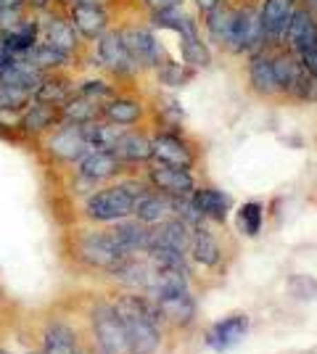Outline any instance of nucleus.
Instances as JSON below:
<instances>
[{"mask_svg":"<svg viewBox=\"0 0 317 354\" xmlns=\"http://www.w3.org/2000/svg\"><path fill=\"white\" fill-rule=\"evenodd\" d=\"M114 310L119 315L124 339L130 354H159L162 330H159V312L153 299L146 294H122L114 301Z\"/></svg>","mask_w":317,"mask_h":354,"instance_id":"nucleus-1","label":"nucleus"},{"mask_svg":"<svg viewBox=\"0 0 317 354\" xmlns=\"http://www.w3.org/2000/svg\"><path fill=\"white\" fill-rule=\"evenodd\" d=\"M133 209H135V193L122 180L117 185H104V188L88 193L85 204H82V214H85V220L95 222V225H111L124 217H133Z\"/></svg>","mask_w":317,"mask_h":354,"instance_id":"nucleus-2","label":"nucleus"},{"mask_svg":"<svg viewBox=\"0 0 317 354\" xmlns=\"http://www.w3.org/2000/svg\"><path fill=\"white\" fill-rule=\"evenodd\" d=\"M88 323L95 341V354H130L114 301H95L88 312Z\"/></svg>","mask_w":317,"mask_h":354,"instance_id":"nucleus-3","label":"nucleus"},{"mask_svg":"<svg viewBox=\"0 0 317 354\" xmlns=\"http://www.w3.org/2000/svg\"><path fill=\"white\" fill-rule=\"evenodd\" d=\"M72 251H75V257L82 265H88L90 270H104V272L114 270L122 259H127V257L114 246V241L108 238L106 227L104 230H98V227H95V230H79L75 236Z\"/></svg>","mask_w":317,"mask_h":354,"instance_id":"nucleus-4","label":"nucleus"},{"mask_svg":"<svg viewBox=\"0 0 317 354\" xmlns=\"http://www.w3.org/2000/svg\"><path fill=\"white\" fill-rule=\"evenodd\" d=\"M40 148L46 156L56 164H77L90 148L82 138L79 124H64L61 122L56 130H50L46 138H40Z\"/></svg>","mask_w":317,"mask_h":354,"instance_id":"nucleus-5","label":"nucleus"},{"mask_svg":"<svg viewBox=\"0 0 317 354\" xmlns=\"http://www.w3.org/2000/svg\"><path fill=\"white\" fill-rule=\"evenodd\" d=\"M122 172H124V164L117 159L114 151H88L75 164V175L85 183H90L93 188H101L106 183H111Z\"/></svg>","mask_w":317,"mask_h":354,"instance_id":"nucleus-6","label":"nucleus"},{"mask_svg":"<svg viewBox=\"0 0 317 354\" xmlns=\"http://www.w3.org/2000/svg\"><path fill=\"white\" fill-rule=\"evenodd\" d=\"M40 40L46 45H50V48L61 50V53L69 56V59L82 50V37L77 35V30L72 27V21H69L66 16L53 14V11H48V14L40 16Z\"/></svg>","mask_w":317,"mask_h":354,"instance_id":"nucleus-7","label":"nucleus"},{"mask_svg":"<svg viewBox=\"0 0 317 354\" xmlns=\"http://www.w3.org/2000/svg\"><path fill=\"white\" fill-rule=\"evenodd\" d=\"M95 59H98V66H104L106 72L114 74V77H127L137 69L124 43H122L119 30H106L95 40Z\"/></svg>","mask_w":317,"mask_h":354,"instance_id":"nucleus-8","label":"nucleus"},{"mask_svg":"<svg viewBox=\"0 0 317 354\" xmlns=\"http://www.w3.org/2000/svg\"><path fill=\"white\" fill-rule=\"evenodd\" d=\"M61 124L59 106L40 104L32 98L30 104L19 111V133L24 140H40L46 138L50 130H56Z\"/></svg>","mask_w":317,"mask_h":354,"instance_id":"nucleus-9","label":"nucleus"},{"mask_svg":"<svg viewBox=\"0 0 317 354\" xmlns=\"http://www.w3.org/2000/svg\"><path fill=\"white\" fill-rule=\"evenodd\" d=\"M66 19L72 21V27L82 40H98L108 30V11H106V6H98V3L69 0V16Z\"/></svg>","mask_w":317,"mask_h":354,"instance_id":"nucleus-10","label":"nucleus"},{"mask_svg":"<svg viewBox=\"0 0 317 354\" xmlns=\"http://www.w3.org/2000/svg\"><path fill=\"white\" fill-rule=\"evenodd\" d=\"M37 354H82L79 336L72 325L61 317H50L40 330V346Z\"/></svg>","mask_w":317,"mask_h":354,"instance_id":"nucleus-11","label":"nucleus"},{"mask_svg":"<svg viewBox=\"0 0 317 354\" xmlns=\"http://www.w3.org/2000/svg\"><path fill=\"white\" fill-rule=\"evenodd\" d=\"M148 180L156 191H162L169 198H180V196H193L196 191V183L188 169L175 167V164H162L156 162L148 169Z\"/></svg>","mask_w":317,"mask_h":354,"instance_id":"nucleus-12","label":"nucleus"},{"mask_svg":"<svg viewBox=\"0 0 317 354\" xmlns=\"http://www.w3.org/2000/svg\"><path fill=\"white\" fill-rule=\"evenodd\" d=\"M106 233L114 241V246L124 254V257H133V254H143L146 243H148V225H143L135 217H124L119 222H111L106 225Z\"/></svg>","mask_w":317,"mask_h":354,"instance_id":"nucleus-13","label":"nucleus"},{"mask_svg":"<svg viewBox=\"0 0 317 354\" xmlns=\"http://www.w3.org/2000/svg\"><path fill=\"white\" fill-rule=\"evenodd\" d=\"M119 35L135 66H159L162 48H159V43H156V37H153L151 32L140 30V27H122Z\"/></svg>","mask_w":317,"mask_h":354,"instance_id":"nucleus-14","label":"nucleus"},{"mask_svg":"<svg viewBox=\"0 0 317 354\" xmlns=\"http://www.w3.org/2000/svg\"><path fill=\"white\" fill-rule=\"evenodd\" d=\"M153 304H156V312H159L162 320H166V323L172 325H180V328L182 325H191L193 317H196V299L191 296L188 288L185 291H172V294L156 296Z\"/></svg>","mask_w":317,"mask_h":354,"instance_id":"nucleus-15","label":"nucleus"},{"mask_svg":"<svg viewBox=\"0 0 317 354\" xmlns=\"http://www.w3.org/2000/svg\"><path fill=\"white\" fill-rule=\"evenodd\" d=\"M191 227L185 225L177 217H166V220L156 222V225H148V246H166V249H175L185 254L191 249Z\"/></svg>","mask_w":317,"mask_h":354,"instance_id":"nucleus-16","label":"nucleus"},{"mask_svg":"<svg viewBox=\"0 0 317 354\" xmlns=\"http://www.w3.org/2000/svg\"><path fill=\"white\" fill-rule=\"evenodd\" d=\"M151 159L162 164H175V167H182L188 169L193 164V153L191 148L185 146L180 135L175 133H159L151 140Z\"/></svg>","mask_w":317,"mask_h":354,"instance_id":"nucleus-17","label":"nucleus"},{"mask_svg":"<svg viewBox=\"0 0 317 354\" xmlns=\"http://www.w3.org/2000/svg\"><path fill=\"white\" fill-rule=\"evenodd\" d=\"M262 40H265V32H262L259 16L254 14V11L246 8L241 14H236L227 45H230L233 50H251V48H257Z\"/></svg>","mask_w":317,"mask_h":354,"instance_id":"nucleus-18","label":"nucleus"},{"mask_svg":"<svg viewBox=\"0 0 317 354\" xmlns=\"http://www.w3.org/2000/svg\"><path fill=\"white\" fill-rule=\"evenodd\" d=\"M283 43L294 50V53H302L304 48L317 43V24L315 16L309 14L307 8L304 11H294V16L288 19L286 32H283Z\"/></svg>","mask_w":317,"mask_h":354,"instance_id":"nucleus-19","label":"nucleus"},{"mask_svg":"<svg viewBox=\"0 0 317 354\" xmlns=\"http://www.w3.org/2000/svg\"><path fill=\"white\" fill-rule=\"evenodd\" d=\"M246 333H249V317L246 315H230V317L220 320L211 328L209 336H206V344L214 352H225L230 346H236Z\"/></svg>","mask_w":317,"mask_h":354,"instance_id":"nucleus-20","label":"nucleus"},{"mask_svg":"<svg viewBox=\"0 0 317 354\" xmlns=\"http://www.w3.org/2000/svg\"><path fill=\"white\" fill-rule=\"evenodd\" d=\"M294 6H296V0H265L262 14H259V24H262L265 37H275V40L283 37L288 19L296 11Z\"/></svg>","mask_w":317,"mask_h":354,"instance_id":"nucleus-21","label":"nucleus"},{"mask_svg":"<svg viewBox=\"0 0 317 354\" xmlns=\"http://www.w3.org/2000/svg\"><path fill=\"white\" fill-rule=\"evenodd\" d=\"M101 119L127 130L143 119V104L135 98H127V95H114L111 101H106L101 106Z\"/></svg>","mask_w":317,"mask_h":354,"instance_id":"nucleus-22","label":"nucleus"},{"mask_svg":"<svg viewBox=\"0 0 317 354\" xmlns=\"http://www.w3.org/2000/svg\"><path fill=\"white\" fill-rule=\"evenodd\" d=\"M122 164H140L151 159V138L137 130H122L117 146L111 148Z\"/></svg>","mask_w":317,"mask_h":354,"instance_id":"nucleus-23","label":"nucleus"},{"mask_svg":"<svg viewBox=\"0 0 317 354\" xmlns=\"http://www.w3.org/2000/svg\"><path fill=\"white\" fill-rule=\"evenodd\" d=\"M75 82L66 77L64 72H50L43 77V82L37 85V90L32 93L35 101L40 104H50V106H61L66 98L75 95Z\"/></svg>","mask_w":317,"mask_h":354,"instance_id":"nucleus-24","label":"nucleus"},{"mask_svg":"<svg viewBox=\"0 0 317 354\" xmlns=\"http://www.w3.org/2000/svg\"><path fill=\"white\" fill-rule=\"evenodd\" d=\"M169 214H172V204H169V196H164V193L146 191L143 196L135 198L133 217L140 220L143 225H156V222L166 220Z\"/></svg>","mask_w":317,"mask_h":354,"instance_id":"nucleus-25","label":"nucleus"},{"mask_svg":"<svg viewBox=\"0 0 317 354\" xmlns=\"http://www.w3.org/2000/svg\"><path fill=\"white\" fill-rule=\"evenodd\" d=\"M6 37V50L11 53V56H30L32 48L40 43V16L32 14L19 30L8 32V35H3Z\"/></svg>","mask_w":317,"mask_h":354,"instance_id":"nucleus-26","label":"nucleus"},{"mask_svg":"<svg viewBox=\"0 0 317 354\" xmlns=\"http://www.w3.org/2000/svg\"><path fill=\"white\" fill-rule=\"evenodd\" d=\"M79 130H82V138H85V143H88L90 151H111V148L117 146V140H119L124 127H117V124H111V122L98 117L88 122V124H79Z\"/></svg>","mask_w":317,"mask_h":354,"instance_id":"nucleus-27","label":"nucleus"},{"mask_svg":"<svg viewBox=\"0 0 317 354\" xmlns=\"http://www.w3.org/2000/svg\"><path fill=\"white\" fill-rule=\"evenodd\" d=\"M59 114L64 124H88V122L101 117V106L88 101L85 95H79L75 90V95L66 98V101L59 106Z\"/></svg>","mask_w":317,"mask_h":354,"instance_id":"nucleus-28","label":"nucleus"},{"mask_svg":"<svg viewBox=\"0 0 317 354\" xmlns=\"http://www.w3.org/2000/svg\"><path fill=\"white\" fill-rule=\"evenodd\" d=\"M193 204L204 217L225 222L227 212H230V196L217 191V188H198V191H193Z\"/></svg>","mask_w":317,"mask_h":354,"instance_id":"nucleus-29","label":"nucleus"},{"mask_svg":"<svg viewBox=\"0 0 317 354\" xmlns=\"http://www.w3.org/2000/svg\"><path fill=\"white\" fill-rule=\"evenodd\" d=\"M249 80L257 93L262 95H275L280 93V85H278V77H275V69H272V59L267 53H257L251 64H249Z\"/></svg>","mask_w":317,"mask_h":354,"instance_id":"nucleus-30","label":"nucleus"},{"mask_svg":"<svg viewBox=\"0 0 317 354\" xmlns=\"http://www.w3.org/2000/svg\"><path fill=\"white\" fill-rule=\"evenodd\" d=\"M191 254H193V259L198 265L204 267H214L222 257L217 238L211 236L209 230H204V227H196V236L191 238Z\"/></svg>","mask_w":317,"mask_h":354,"instance_id":"nucleus-31","label":"nucleus"},{"mask_svg":"<svg viewBox=\"0 0 317 354\" xmlns=\"http://www.w3.org/2000/svg\"><path fill=\"white\" fill-rule=\"evenodd\" d=\"M24 59H30L32 66H37L40 72H64V66H69V56H64L61 50H56V48H50V45H46L43 40L32 48L30 56H24Z\"/></svg>","mask_w":317,"mask_h":354,"instance_id":"nucleus-32","label":"nucleus"},{"mask_svg":"<svg viewBox=\"0 0 317 354\" xmlns=\"http://www.w3.org/2000/svg\"><path fill=\"white\" fill-rule=\"evenodd\" d=\"M209 16V21H206V30H209L211 40L220 45H227V40H230V30H233V19H236V14L233 11H227V8H214Z\"/></svg>","mask_w":317,"mask_h":354,"instance_id":"nucleus-33","label":"nucleus"},{"mask_svg":"<svg viewBox=\"0 0 317 354\" xmlns=\"http://www.w3.org/2000/svg\"><path fill=\"white\" fill-rule=\"evenodd\" d=\"M262 220H265V209H262V204H257V201H249V204H243V207L238 209V227H241V233H246L249 238L259 236Z\"/></svg>","mask_w":317,"mask_h":354,"instance_id":"nucleus-34","label":"nucleus"},{"mask_svg":"<svg viewBox=\"0 0 317 354\" xmlns=\"http://www.w3.org/2000/svg\"><path fill=\"white\" fill-rule=\"evenodd\" d=\"M77 93L85 95L88 101H93V104H98V106H104L106 101H111V98L117 95L114 85H108L106 80H85V82H79Z\"/></svg>","mask_w":317,"mask_h":354,"instance_id":"nucleus-35","label":"nucleus"},{"mask_svg":"<svg viewBox=\"0 0 317 354\" xmlns=\"http://www.w3.org/2000/svg\"><path fill=\"white\" fill-rule=\"evenodd\" d=\"M182 61L191 64V66H206L209 64V50L198 40V35L182 37Z\"/></svg>","mask_w":317,"mask_h":354,"instance_id":"nucleus-36","label":"nucleus"},{"mask_svg":"<svg viewBox=\"0 0 317 354\" xmlns=\"http://www.w3.org/2000/svg\"><path fill=\"white\" fill-rule=\"evenodd\" d=\"M159 80L169 85V88H180L185 85L188 80H191V72L182 66V64H175V61H169V64H162L159 66Z\"/></svg>","mask_w":317,"mask_h":354,"instance_id":"nucleus-37","label":"nucleus"},{"mask_svg":"<svg viewBox=\"0 0 317 354\" xmlns=\"http://www.w3.org/2000/svg\"><path fill=\"white\" fill-rule=\"evenodd\" d=\"M0 140L24 143V138L19 133V114H6V111H0Z\"/></svg>","mask_w":317,"mask_h":354,"instance_id":"nucleus-38","label":"nucleus"},{"mask_svg":"<svg viewBox=\"0 0 317 354\" xmlns=\"http://www.w3.org/2000/svg\"><path fill=\"white\" fill-rule=\"evenodd\" d=\"M11 301H8V296H6V291H3V286H0V336L11 328Z\"/></svg>","mask_w":317,"mask_h":354,"instance_id":"nucleus-39","label":"nucleus"},{"mask_svg":"<svg viewBox=\"0 0 317 354\" xmlns=\"http://www.w3.org/2000/svg\"><path fill=\"white\" fill-rule=\"evenodd\" d=\"M296 56H299L304 69L312 74V77H317V43L309 45V48H304L302 53H296Z\"/></svg>","mask_w":317,"mask_h":354,"instance_id":"nucleus-40","label":"nucleus"},{"mask_svg":"<svg viewBox=\"0 0 317 354\" xmlns=\"http://www.w3.org/2000/svg\"><path fill=\"white\" fill-rule=\"evenodd\" d=\"M146 6L151 8L153 14H162V11H169V8H177L180 0H146Z\"/></svg>","mask_w":317,"mask_h":354,"instance_id":"nucleus-41","label":"nucleus"},{"mask_svg":"<svg viewBox=\"0 0 317 354\" xmlns=\"http://www.w3.org/2000/svg\"><path fill=\"white\" fill-rule=\"evenodd\" d=\"M196 3L204 14H211L214 8H220V6H222V0H196Z\"/></svg>","mask_w":317,"mask_h":354,"instance_id":"nucleus-42","label":"nucleus"},{"mask_svg":"<svg viewBox=\"0 0 317 354\" xmlns=\"http://www.w3.org/2000/svg\"><path fill=\"white\" fill-rule=\"evenodd\" d=\"M3 8H27V0H0V11Z\"/></svg>","mask_w":317,"mask_h":354,"instance_id":"nucleus-43","label":"nucleus"},{"mask_svg":"<svg viewBox=\"0 0 317 354\" xmlns=\"http://www.w3.org/2000/svg\"><path fill=\"white\" fill-rule=\"evenodd\" d=\"M8 56H11V53H8V50H6V37H3V35H0V64H3V61L8 59Z\"/></svg>","mask_w":317,"mask_h":354,"instance_id":"nucleus-44","label":"nucleus"},{"mask_svg":"<svg viewBox=\"0 0 317 354\" xmlns=\"http://www.w3.org/2000/svg\"><path fill=\"white\" fill-rule=\"evenodd\" d=\"M304 3H307V11L309 14H317V0H304Z\"/></svg>","mask_w":317,"mask_h":354,"instance_id":"nucleus-45","label":"nucleus"},{"mask_svg":"<svg viewBox=\"0 0 317 354\" xmlns=\"http://www.w3.org/2000/svg\"><path fill=\"white\" fill-rule=\"evenodd\" d=\"M0 354H14V352H8V349H6V346H0Z\"/></svg>","mask_w":317,"mask_h":354,"instance_id":"nucleus-46","label":"nucleus"}]
</instances>
